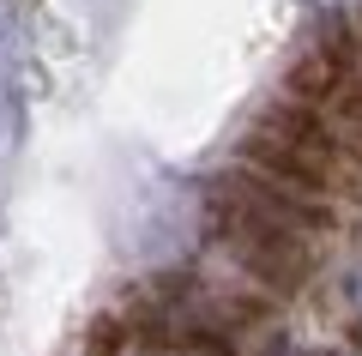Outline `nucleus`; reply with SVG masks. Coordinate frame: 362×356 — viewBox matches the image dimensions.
<instances>
[{
  "mask_svg": "<svg viewBox=\"0 0 362 356\" xmlns=\"http://www.w3.org/2000/svg\"><path fill=\"white\" fill-rule=\"evenodd\" d=\"M350 302H356V308H362V266H356V272H350Z\"/></svg>",
  "mask_w": 362,
  "mask_h": 356,
  "instance_id": "obj_2",
  "label": "nucleus"
},
{
  "mask_svg": "<svg viewBox=\"0 0 362 356\" xmlns=\"http://www.w3.org/2000/svg\"><path fill=\"white\" fill-rule=\"evenodd\" d=\"M206 205H211V224H218L230 260L259 284V290L296 296L302 284L314 278V242L308 236H296V229H284V224H272V217L247 212V205H235L223 188H211Z\"/></svg>",
  "mask_w": 362,
  "mask_h": 356,
  "instance_id": "obj_1",
  "label": "nucleus"
}]
</instances>
